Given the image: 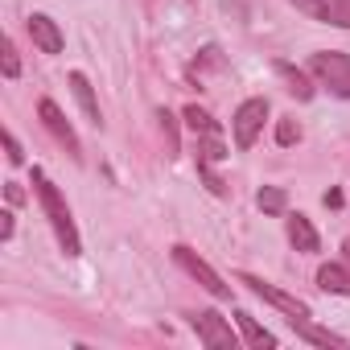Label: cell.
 <instances>
[{
    "label": "cell",
    "instance_id": "cell-23",
    "mask_svg": "<svg viewBox=\"0 0 350 350\" xmlns=\"http://www.w3.org/2000/svg\"><path fill=\"white\" fill-rule=\"evenodd\" d=\"M5 152H9V161H13V165H21V161H25V152H21V140H17L9 128H5Z\"/></svg>",
    "mask_w": 350,
    "mask_h": 350
},
{
    "label": "cell",
    "instance_id": "cell-10",
    "mask_svg": "<svg viewBox=\"0 0 350 350\" xmlns=\"http://www.w3.org/2000/svg\"><path fill=\"white\" fill-rule=\"evenodd\" d=\"M317 288L334 293V297H350V264L346 260H329L317 268Z\"/></svg>",
    "mask_w": 350,
    "mask_h": 350
},
{
    "label": "cell",
    "instance_id": "cell-22",
    "mask_svg": "<svg viewBox=\"0 0 350 350\" xmlns=\"http://www.w3.org/2000/svg\"><path fill=\"white\" fill-rule=\"evenodd\" d=\"M21 75V58H17V46L5 38V79H17Z\"/></svg>",
    "mask_w": 350,
    "mask_h": 350
},
{
    "label": "cell",
    "instance_id": "cell-24",
    "mask_svg": "<svg viewBox=\"0 0 350 350\" xmlns=\"http://www.w3.org/2000/svg\"><path fill=\"white\" fill-rule=\"evenodd\" d=\"M13 211H5V215H0V239H13Z\"/></svg>",
    "mask_w": 350,
    "mask_h": 350
},
{
    "label": "cell",
    "instance_id": "cell-12",
    "mask_svg": "<svg viewBox=\"0 0 350 350\" xmlns=\"http://www.w3.org/2000/svg\"><path fill=\"white\" fill-rule=\"evenodd\" d=\"M288 243L297 247V252H305V256H313V252H321V239H317V231H313V223L297 211V215H288Z\"/></svg>",
    "mask_w": 350,
    "mask_h": 350
},
{
    "label": "cell",
    "instance_id": "cell-21",
    "mask_svg": "<svg viewBox=\"0 0 350 350\" xmlns=\"http://www.w3.org/2000/svg\"><path fill=\"white\" fill-rule=\"evenodd\" d=\"M198 173H202V182H206V186H211V194H219V198H223V194H227V182H223V178H219V173H215V169H211V165H202V161H198Z\"/></svg>",
    "mask_w": 350,
    "mask_h": 350
},
{
    "label": "cell",
    "instance_id": "cell-26",
    "mask_svg": "<svg viewBox=\"0 0 350 350\" xmlns=\"http://www.w3.org/2000/svg\"><path fill=\"white\" fill-rule=\"evenodd\" d=\"M325 206H334V211H338V206H342V194H338V190H329V194H325Z\"/></svg>",
    "mask_w": 350,
    "mask_h": 350
},
{
    "label": "cell",
    "instance_id": "cell-8",
    "mask_svg": "<svg viewBox=\"0 0 350 350\" xmlns=\"http://www.w3.org/2000/svg\"><path fill=\"white\" fill-rule=\"evenodd\" d=\"M288 5L321 25H338V29H350V0H288Z\"/></svg>",
    "mask_w": 350,
    "mask_h": 350
},
{
    "label": "cell",
    "instance_id": "cell-13",
    "mask_svg": "<svg viewBox=\"0 0 350 350\" xmlns=\"http://www.w3.org/2000/svg\"><path fill=\"white\" fill-rule=\"evenodd\" d=\"M235 321H239V334H243V342H247V346H256V350H272V346H276V334H268L252 313H243V309H239V313H235Z\"/></svg>",
    "mask_w": 350,
    "mask_h": 350
},
{
    "label": "cell",
    "instance_id": "cell-18",
    "mask_svg": "<svg viewBox=\"0 0 350 350\" xmlns=\"http://www.w3.org/2000/svg\"><path fill=\"white\" fill-rule=\"evenodd\" d=\"M256 206H260L264 215H284V211H288V194H284L280 186H264V190L256 194Z\"/></svg>",
    "mask_w": 350,
    "mask_h": 350
},
{
    "label": "cell",
    "instance_id": "cell-3",
    "mask_svg": "<svg viewBox=\"0 0 350 350\" xmlns=\"http://www.w3.org/2000/svg\"><path fill=\"white\" fill-rule=\"evenodd\" d=\"M173 264H178L182 272H190L215 301H231V284H223V276L194 252V247H186V243H178V247H173Z\"/></svg>",
    "mask_w": 350,
    "mask_h": 350
},
{
    "label": "cell",
    "instance_id": "cell-7",
    "mask_svg": "<svg viewBox=\"0 0 350 350\" xmlns=\"http://www.w3.org/2000/svg\"><path fill=\"white\" fill-rule=\"evenodd\" d=\"M190 329H194L198 342L211 346V350H223V346H235V342H239L235 329H231L215 309H198V313H190Z\"/></svg>",
    "mask_w": 350,
    "mask_h": 350
},
{
    "label": "cell",
    "instance_id": "cell-16",
    "mask_svg": "<svg viewBox=\"0 0 350 350\" xmlns=\"http://www.w3.org/2000/svg\"><path fill=\"white\" fill-rule=\"evenodd\" d=\"M198 161H202V165H219V161H227L223 132H206V136H198Z\"/></svg>",
    "mask_w": 350,
    "mask_h": 350
},
{
    "label": "cell",
    "instance_id": "cell-5",
    "mask_svg": "<svg viewBox=\"0 0 350 350\" xmlns=\"http://www.w3.org/2000/svg\"><path fill=\"white\" fill-rule=\"evenodd\" d=\"M38 120L46 124V132L70 152V161H83V144H79V136H75V128H70V120L62 116V107L54 103V99H42L38 103Z\"/></svg>",
    "mask_w": 350,
    "mask_h": 350
},
{
    "label": "cell",
    "instance_id": "cell-20",
    "mask_svg": "<svg viewBox=\"0 0 350 350\" xmlns=\"http://www.w3.org/2000/svg\"><path fill=\"white\" fill-rule=\"evenodd\" d=\"M157 120H161V132H165V144H169V157H178V124H173V116H169V111H161Z\"/></svg>",
    "mask_w": 350,
    "mask_h": 350
},
{
    "label": "cell",
    "instance_id": "cell-27",
    "mask_svg": "<svg viewBox=\"0 0 350 350\" xmlns=\"http://www.w3.org/2000/svg\"><path fill=\"white\" fill-rule=\"evenodd\" d=\"M342 260H346V264H350V239H346V243H342Z\"/></svg>",
    "mask_w": 350,
    "mask_h": 350
},
{
    "label": "cell",
    "instance_id": "cell-2",
    "mask_svg": "<svg viewBox=\"0 0 350 350\" xmlns=\"http://www.w3.org/2000/svg\"><path fill=\"white\" fill-rule=\"evenodd\" d=\"M309 75L338 99H350V54L342 50H317L309 58Z\"/></svg>",
    "mask_w": 350,
    "mask_h": 350
},
{
    "label": "cell",
    "instance_id": "cell-14",
    "mask_svg": "<svg viewBox=\"0 0 350 350\" xmlns=\"http://www.w3.org/2000/svg\"><path fill=\"white\" fill-rule=\"evenodd\" d=\"M288 325L297 329V338H305V342H313V346H346V338H342V334H329V329L313 325L309 317H288Z\"/></svg>",
    "mask_w": 350,
    "mask_h": 350
},
{
    "label": "cell",
    "instance_id": "cell-17",
    "mask_svg": "<svg viewBox=\"0 0 350 350\" xmlns=\"http://www.w3.org/2000/svg\"><path fill=\"white\" fill-rule=\"evenodd\" d=\"M182 120H186V128H190L194 136H206V132H223V128L211 120V111H202L198 103H190V107L182 111Z\"/></svg>",
    "mask_w": 350,
    "mask_h": 350
},
{
    "label": "cell",
    "instance_id": "cell-15",
    "mask_svg": "<svg viewBox=\"0 0 350 350\" xmlns=\"http://www.w3.org/2000/svg\"><path fill=\"white\" fill-rule=\"evenodd\" d=\"M276 75L284 79V91H288V95H297L301 103L313 99V83H309L305 70H297V66H288V62H276Z\"/></svg>",
    "mask_w": 350,
    "mask_h": 350
},
{
    "label": "cell",
    "instance_id": "cell-6",
    "mask_svg": "<svg viewBox=\"0 0 350 350\" xmlns=\"http://www.w3.org/2000/svg\"><path fill=\"white\" fill-rule=\"evenodd\" d=\"M235 280H239V284H247L260 301L276 305L284 317H309V305H305V301H297L293 293H284V288H276V284H268V280H260V276H252V272H239Z\"/></svg>",
    "mask_w": 350,
    "mask_h": 350
},
{
    "label": "cell",
    "instance_id": "cell-25",
    "mask_svg": "<svg viewBox=\"0 0 350 350\" xmlns=\"http://www.w3.org/2000/svg\"><path fill=\"white\" fill-rule=\"evenodd\" d=\"M5 194H9V202H13V206H21V202H25V190H21L17 182H9V186H5Z\"/></svg>",
    "mask_w": 350,
    "mask_h": 350
},
{
    "label": "cell",
    "instance_id": "cell-19",
    "mask_svg": "<svg viewBox=\"0 0 350 350\" xmlns=\"http://www.w3.org/2000/svg\"><path fill=\"white\" fill-rule=\"evenodd\" d=\"M297 140H301V124H297L293 116L276 120V144H280V148H293Z\"/></svg>",
    "mask_w": 350,
    "mask_h": 350
},
{
    "label": "cell",
    "instance_id": "cell-4",
    "mask_svg": "<svg viewBox=\"0 0 350 350\" xmlns=\"http://www.w3.org/2000/svg\"><path fill=\"white\" fill-rule=\"evenodd\" d=\"M264 120H268V99H264V95H256V99H243V103L235 107L231 136H235V148H239V152H247V148L256 144V136H260Z\"/></svg>",
    "mask_w": 350,
    "mask_h": 350
},
{
    "label": "cell",
    "instance_id": "cell-1",
    "mask_svg": "<svg viewBox=\"0 0 350 350\" xmlns=\"http://www.w3.org/2000/svg\"><path fill=\"white\" fill-rule=\"evenodd\" d=\"M33 194H38V202H42V211H46V219H50V227H54V235L62 243V252L66 256H79L83 252V239H79L75 215H70L66 198L58 194V186L46 178V169H33Z\"/></svg>",
    "mask_w": 350,
    "mask_h": 350
},
{
    "label": "cell",
    "instance_id": "cell-11",
    "mask_svg": "<svg viewBox=\"0 0 350 350\" xmlns=\"http://www.w3.org/2000/svg\"><path fill=\"white\" fill-rule=\"evenodd\" d=\"M70 91H75V99H79L83 116H87L95 128H103V116H99V99H95V87H91V79H87L83 70H70Z\"/></svg>",
    "mask_w": 350,
    "mask_h": 350
},
{
    "label": "cell",
    "instance_id": "cell-9",
    "mask_svg": "<svg viewBox=\"0 0 350 350\" xmlns=\"http://www.w3.org/2000/svg\"><path fill=\"white\" fill-rule=\"evenodd\" d=\"M25 25H29V38H33V46H38L42 54H62L66 38H62V29H58V21H54V17H46V13H33Z\"/></svg>",
    "mask_w": 350,
    "mask_h": 350
}]
</instances>
